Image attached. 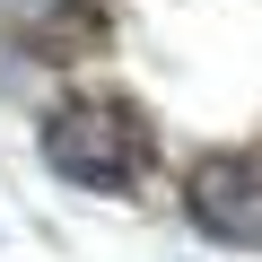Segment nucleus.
Wrapping results in <instances>:
<instances>
[{
	"label": "nucleus",
	"instance_id": "1",
	"mask_svg": "<svg viewBox=\"0 0 262 262\" xmlns=\"http://www.w3.org/2000/svg\"><path fill=\"white\" fill-rule=\"evenodd\" d=\"M35 158H44V175H61L88 201H122L158 175V114L131 88H79V96L44 105Z\"/></svg>",
	"mask_w": 262,
	"mask_h": 262
},
{
	"label": "nucleus",
	"instance_id": "2",
	"mask_svg": "<svg viewBox=\"0 0 262 262\" xmlns=\"http://www.w3.org/2000/svg\"><path fill=\"white\" fill-rule=\"evenodd\" d=\"M184 219L192 236L227 245V253H262V140H227V149H201L184 166Z\"/></svg>",
	"mask_w": 262,
	"mask_h": 262
}]
</instances>
